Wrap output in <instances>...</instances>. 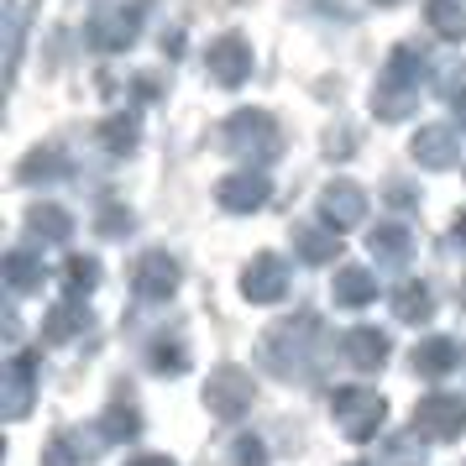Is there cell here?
Segmentation results:
<instances>
[{
	"mask_svg": "<svg viewBox=\"0 0 466 466\" xmlns=\"http://www.w3.org/2000/svg\"><path fill=\"white\" fill-rule=\"evenodd\" d=\"M262 357L273 367L278 378H309L325 357V330H319L315 315H294L273 325L268 336H262Z\"/></svg>",
	"mask_w": 466,
	"mask_h": 466,
	"instance_id": "1",
	"label": "cell"
},
{
	"mask_svg": "<svg viewBox=\"0 0 466 466\" xmlns=\"http://www.w3.org/2000/svg\"><path fill=\"white\" fill-rule=\"evenodd\" d=\"M420 89H424V53L414 43H399L388 53L382 74H378L372 116H378V121H403L409 110L420 106Z\"/></svg>",
	"mask_w": 466,
	"mask_h": 466,
	"instance_id": "2",
	"label": "cell"
},
{
	"mask_svg": "<svg viewBox=\"0 0 466 466\" xmlns=\"http://www.w3.org/2000/svg\"><path fill=\"white\" fill-rule=\"evenodd\" d=\"M220 147L241 157L247 168H262L283 152V137H278V121L268 110H236V116L220 121Z\"/></svg>",
	"mask_w": 466,
	"mask_h": 466,
	"instance_id": "3",
	"label": "cell"
},
{
	"mask_svg": "<svg viewBox=\"0 0 466 466\" xmlns=\"http://www.w3.org/2000/svg\"><path fill=\"white\" fill-rule=\"evenodd\" d=\"M330 414H336V430L346 441H372L382 430V420H388V403L372 388H336L330 393Z\"/></svg>",
	"mask_w": 466,
	"mask_h": 466,
	"instance_id": "4",
	"label": "cell"
},
{
	"mask_svg": "<svg viewBox=\"0 0 466 466\" xmlns=\"http://www.w3.org/2000/svg\"><path fill=\"white\" fill-rule=\"evenodd\" d=\"M257 388H252V372H241V367H215L210 382H205V409H210L215 420H247V409H252Z\"/></svg>",
	"mask_w": 466,
	"mask_h": 466,
	"instance_id": "5",
	"label": "cell"
},
{
	"mask_svg": "<svg viewBox=\"0 0 466 466\" xmlns=\"http://www.w3.org/2000/svg\"><path fill=\"white\" fill-rule=\"evenodd\" d=\"M142 0H121V5H106V11H95V22H89V47H100V53H127L137 43V32H142Z\"/></svg>",
	"mask_w": 466,
	"mask_h": 466,
	"instance_id": "6",
	"label": "cell"
},
{
	"mask_svg": "<svg viewBox=\"0 0 466 466\" xmlns=\"http://www.w3.org/2000/svg\"><path fill=\"white\" fill-rule=\"evenodd\" d=\"M414 430L424 441H461L466 435V399L456 393H424L414 403Z\"/></svg>",
	"mask_w": 466,
	"mask_h": 466,
	"instance_id": "7",
	"label": "cell"
},
{
	"mask_svg": "<svg viewBox=\"0 0 466 466\" xmlns=\"http://www.w3.org/2000/svg\"><path fill=\"white\" fill-rule=\"evenodd\" d=\"M273 199V178L262 168H241V173H226L215 184V205L226 215H257L262 205Z\"/></svg>",
	"mask_w": 466,
	"mask_h": 466,
	"instance_id": "8",
	"label": "cell"
},
{
	"mask_svg": "<svg viewBox=\"0 0 466 466\" xmlns=\"http://www.w3.org/2000/svg\"><path fill=\"white\" fill-rule=\"evenodd\" d=\"M32 393H37V357L16 351L0 372V420H22L32 409Z\"/></svg>",
	"mask_w": 466,
	"mask_h": 466,
	"instance_id": "9",
	"label": "cell"
},
{
	"mask_svg": "<svg viewBox=\"0 0 466 466\" xmlns=\"http://www.w3.org/2000/svg\"><path fill=\"white\" fill-rule=\"evenodd\" d=\"M178 278H184V273H178V257L142 252V257H137V268H131V289H137L142 304H163V299H173Z\"/></svg>",
	"mask_w": 466,
	"mask_h": 466,
	"instance_id": "10",
	"label": "cell"
},
{
	"mask_svg": "<svg viewBox=\"0 0 466 466\" xmlns=\"http://www.w3.org/2000/svg\"><path fill=\"white\" fill-rule=\"evenodd\" d=\"M205 68H210V79L220 89H241L252 79V43L247 37H220L205 53Z\"/></svg>",
	"mask_w": 466,
	"mask_h": 466,
	"instance_id": "11",
	"label": "cell"
},
{
	"mask_svg": "<svg viewBox=\"0 0 466 466\" xmlns=\"http://www.w3.org/2000/svg\"><path fill=\"white\" fill-rule=\"evenodd\" d=\"M461 137H466V131H456V127H445V121H435V127H420V131H414L409 152H414V163H420V168L441 173V168H451V163L461 157Z\"/></svg>",
	"mask_w": 466,
	"mask_h": 466,
	"instance_id": "12",
	"label": "cell"
},
{
	"mask_svg": "<svg viewBox=\"0 0 466 466\" xmlns=\"http://www.w3.org/2000/svg\"><path fill=\"white\" fill-rule=\"evenodd\" d=\"M241 294L252 299V304H278V299L289 294V268H283V257L257 252L252 262H247V273H241Z\"/></svg>",
	"mask_w": 466,
	"mask_h": 466,
	"instance_id": "13",
	"label": "cell"
},
{
	"mask_svg": "<svg viewBox=\"0 0 466 466\" xmlns=\"http://www.w3.org/2000/svg\"><path fill=\"white\" fill-rule=\"evenodd\" d=\"M361 215H367V194H361L351 178L325 184V194H319V220H325L330 231H351V226H361Z\"/></svg>",
	"mask_w": 466,
	"mask_h": 466,
	"instance_id": "14",
	"label": "cell"
},
{
	"mask_svg": "<svg viewBox=\"0 0 466 466\" xmlns=\"http://www.w3.org/2000/svg\"><path fill=\"white\" fill-rule=\"evenodd\" d=\"M461 367V340L456 336H424L414 346V372L420 378H451Z\"/></svg>",
	"mask_w": 466,
	"mask_h": 466,
	"instance_id": "15",
	"label": "cell"
},
{
	"mask_svg": "<svg viewBox=\"0 0 466 466\" xmlns=\"http://www.w3.org/2000/svg\"><path fill=\"white\" fill-rule=\"evenodd\" d=\"M367 252L378 257L382 268H403V262L414 257V231H409L403 220H382L378 231L367 236Z\"/></svg>",
	"mask_w": 466,
	"mask_h": 466,
	"instance_id": "16",
	"label": "cell"
},
{
	"mask_svg": "<svg viewBox=\"0 0 466 466\" xmlns=\"http://www.w3.org/2000/svg\"><path fill=\"white\" fill-rule=\"evenodd\" d=\"M340 351H346V361L357 372H378L382 361H388V336H382L378 325H357V330H346Z\"/></svg>",
	"mask_w": 466,
	"mask_h": 466,
	"instance_id": "17",
	"label": "cell"
},
{
	"mask_svg": "<svg viewBox=\"0 0 466 466\" xmlns=\"http://www.w3.org/2000/svg\"><path fill=\"white\" fill-rule=\"evenodd\" d=\"M330 299H336L340 309H367L372 299H378V278L372 268H336V283H330Z\"/></svg>",
	"mask_w": 466,
	"mask_h": 466,
	"instance_id": "18",
	"label": "cell"
},
{
	"mask_svg": "<svg viewBox=\"0 0 466 466\" xmlns=\"http://www.w3.org/2000/svg\"><path fill=\"white\" fill-rule=\"evenodd\" d=\"M106 441H89L85 430H58L43 451V466H89L95 461V451Z\"/></svg>",
	"mask_w": 466,
	"mask_h": 466,
	"instance_id": "19",
	"label": "cell"
},
{
	"mask_svg": "<svg viewBox=\"0 0 466 466\" xmlns=\"http://www.w3.org/2000/svg\"><path fill=\"white\" fill-rule=\"evenodd\" d=\"M89 330V309H85V299H58L53 309H47L43 319V340H74V336H85Z\"/></svg>",
	"mask_w": 466,
	"mask_h": 466,
	"instance_id": "20",
	"label": "cell"
},
{
	"mask_svg": "<svg viewBox=\"0 0 466 466\" xmlns=\"http://www.w3.org/2000/svg\"><path fill=\"white\" fill-rule=\"evenodd\" d=\"M294 252L309 268H325V262L340 257V231H330V226H294Z\"/></svg>",
	"mask_w": 466,
	"mask_h": 466,
	"instance_id": "21",
	"label": "cell"
},
{
	"mask_svg": "<svg viewBox=\"0 0 466 466\" xmlns=\"http://www.w3.org/2000/svg\"><path fill=\"white\" fill-rule=\"evenodd\" d=\"M26 236L43 241V247H58V241L74 236V215L58 210V205H37V210H26Z\"/></svg>",
	"mask_w": 466,
	"mask_h": 466,
	"instance_id": "22",
	"label": "cell"
},
{
	"mask_svg": "<svg viewBox=\"0 0 466 466\" xmlns=\"http://www.w3.org/2000/svg\"><path fill=\"white\" fill-rule=\"evenodd\" d=\"M142 435V409L131 399H116L100 414V441H110V445H121V441H137Z\"/></svg>",
	"mask_w": 466,
	"mask_h": 466,
	"instance_id": "23",
	"label": "cell"
},
{
	"mask_svg": "<svg viewBox=\"0 0 466 466\" xmlns=\"http://www.w3.org/2000/svg\"><path fill=\"white\" fill-rule=\"evenodd\" d=\"M0 273H5V289L11 294H32V289H43V257H32V252H5V262H0Z\"/></svg>",
	"mask_w": 466,
	"mask_h": 466,
	"instance_id": "24",
	"label": "cell"
},
{
	"mask_svg": "<svg viewBox=\"0 0 466 466\" xmlns=\"http://www.w3.org/2000/svg\"><path fill=\"white\" fill-rule=\"evenodd\" d=\"M424 22H430L435 37L461 43V37H466V5H461V0H424Z\"/></svg>",
	"mask_w": 466,
	"mask_h": 466,
	"instance_id": "25",
	"label": "cell"
},
{
	"mask_svg": "<svg viewBox=\"0 0 466 466\" xmlns=\"http://www.w3.org/2000/svg\"><path fill=\"white\" fill-rule=\"evenodd\" d=\"M393 315L403 325H424V319L435 315V294H430V283H399V294H393Z\"/></svg>",
	"mask_w": 466,
	"mask_h": 466,
	"instance_id": "26",
	"label": "cell"
},
{
	"mask_svg": "<svg viewBox=\"0 0 466 466\" xmlns=\"http://www.w3.org/2000/svg\"><path fill=\"white\" fill-rule=\"evenodd\" d=\"M64 173H68L64 152H58V147H37V152H26V157H22L16 178H22V184H58Z\"/></svg>",
	"mask_w": 466,
	"mask_h": 466,
	"instance_id": "27",
	"label": "cell"
},
{
	"mask_svg": "<svg viewBox=\"0 0 466 466\" xmlns=\"http://www.w3.org/2000/svg\"><path fill=\"white\" fill-rule=\"evenodd\" d=\"M100 147H106L110 157L137 152V116H106V121H100Z\"/></svg>",
	"mask_w": 466,
	"mask_h": 466,
	"instance_id": "28",
	"label": "cell"
},
{
	"mask_svg": "<svg viewBox=\"0 0 466 466\" xmlns=\"http://www.w3.org/2000/svg\"><path fill=\"white\" fill-rule=\"evenodd\" d=\"M95 283H100V262H95V257H68L64 262V294L68 299L95 294Z\"/></svg>",
	"mask_w": 466,
	"mask_h": 466,
	"instance_id": "29",
	"label": "cell"
},
{
	"mask_svg": "<svg viewBox=\"0 0 466 466\" xmlns=\"http://www.w3.org/2000/svg\"><path fill=\"white\" fill-rule=\"evenodd\" d=\"M147 361H152V372H184V367H189V351H184L178 336H157L152 351H147Z\"/></svg>",
	"mask_w": 466,
	"mask_h": 466,
	"instance_id": "30",
	"label": "cell"
},
{
	"mask_svg": "<svg viewBox=\"0 0 466 466\" xmlns=\"http://www.w3.org/2000/svg\"><path fill=\"white\" fill-rule=\"evenodd\" d=\"M382 461H388V466H424V435H420V430H409V435H393Z\"/></svg>",
	"mask_w": 466,
	"mask_h": 466,
	"instance_id": "31",
	"label": "cell"
},
{
	"mask_svg": "<svg viewBox=\"0 0 466 466\" xmlns=\"http://www.w3.org/2000/svg\"><path fill=\"white\" fill-rule=\"evenodd\" d=\"M231 461L236 466H268V451H262V441H257V435H241V441H236V451H231Z\"/></svg>",
	"mask_w": 466,
	"mask_h": 466,
	"instance_id": "32",
	"label": "cell"
},
{
	"mask_svg": "<svg viewBox=\"0 0 466 466\" xmlns=\"http://www.w3.org/2000/svg\"><path fill=\"white\" fill-rule=\"evenodd\" d=\"M95 226H100V236H127V231H131V210H121V205H106Z\"/></svg>",
	"mask_w": 466,
	"mask_h": 466,
	"instance_id": "33",
	"label": "cell"
},
{
	"mask_svg": "<svg viewBox=\"0 0 466 466\" xmlns=\"http://www.w3.org/2000/svg\"><path fill=\"white\" fill-rule=\"evenodd\" d=\"M137 95H142V100H157V79H152V74H142V79H137Z\"/></svg>",
	"mask_w": 466,
	"mask_h": 466,
	"instance_id": "34",
	"label": "cell"
},
{
	"mask_svg": "<svg viewBox=\"0 0 466 466\" xmlns=\"http://www.w3.org/2000/svg\"><path fill=\"white\" fill-rule=\"evenodd\" d=\"M127 466H178V461H168V456H137V461H127Z\"/></svg>",
	"mask_w": 466,
	"mask_h": 466,
	"instance_id": "35",
	"label": "cell"
},
{
	"mask_svg": "<svg viewBox=\"0 0 466 466\" xmlns=\"http://www.w3.org/2000/svg\"><path fill=\"white\" fill-rule=\"evenodd\" d=\"M456 241H461V247H466V210L456 215Z\"/></svg>",
	"mask_w": 466,
	"mask_h": 466,
	"instance_id": "36",
	"label": "cell"
},
{
	"mask_svg": "<svg viewBox=\"0 0 466 466\" xmlns=\"http://www.w3.org/2000/svg\"><path fill=\"white\" fill-rule=\"evenodd\" d=\"M378 5H399V0H378Z\"/></svg>",
	"mask_w": 466,
	"mask_h": 466,
	"instance_id": "37",
	"label": "cell"
},
{
	"mask_svg": "<svg viewBox=\"0 0 466 466\" xmlns=\"http://www.w3.org/2000/svg\"><path fill=\"white\" fill-rule=\"evenodd\" d=\"M346 466H367V461H346Z\"/></svg>",
	"mask_w": 466,
	"mask_h": 466,
	"instance_id": "38",
	"label": "cell"
}]
</instances>
